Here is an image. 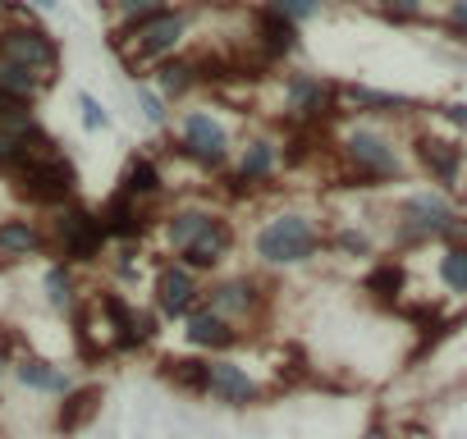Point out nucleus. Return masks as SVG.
Wrapping results in <instances>:
<instances>
[{
    "instance_id": "nucleus-37",
    "label": "nucleus",
    "mask_w": 467,
    "mask_h": 439,
    "mask_svg": "<svg viewBox=\"0 0 467 439\" xmlns=\"http://www.w3.org/2000/svg\"><path fill=\"white\" fill-rule=\"evenodd\" d=\"M440 115L449 119V124H458V128H467V106L458 101V106H440Z\"/></svg>"
},
{
    "instance_id": "nucleus-27",
    "label": "nucleus",
    "mask_w": 467,
    "mask_h": 439,
    "mask_svg": "<svg viewBox=\"0 0 467 439\" xmlns=\"http://www.w3.org/2000/svg\"><path fill=\"white\" fill-rule=\"evenodd\" d=\"M42 289H47V302H51L56 311H74V307H78V284H74V271H69L65 261H56V266L47 271Z\"/></svg>"
},
{
    "instance_id": "nucleus-10",
    "label": "nucleus",
    "mask_w": 467,
    "mask_h": 439,
    "mask_svg": "<svg viewBox=\"0 0 467 439\" xmlns=\"http://www.w3.org/2000/svg\"><path fill=\"white\" fill-rule=\"evenodd\" d=\"M202 307H211L215 316H224L229 325L239 321H257L262 307H266V289L253 280V275H234V280H215L206 293H202Z\"/></svg>"
},
{
    "instance_id": "nucleus-13",
    "label": "nucleus",
    "mask_w": 467,
    "mask_h": 439,
    "mask_svg": "<svg viewBox=\"0 0 467 439\" xmlns=\"http://www.w3.org/2000/svg\"><path fill=\"white\" fill-rule=\"evenodd\" d=\"M51 248L47 230L37 225V220L28 215H10L0 220V266H19V261H33Z\"/></svg>"
},
{
    "instance_id": "nucleus-19",
    "label": "nucleus",
    "mask_w": 467,
    "mask_h": 439,
    "mask_svg": "<svg viewBox=\"0 0 467 439\" xmlns=\"http://www.w3.org/2000/svg\"><path fill=\"white\" fill-rule=\"evenodd\" d=\"M211 220H215V210H206V206H174L165 215V243L174 252H183L192 239H202L211 230Z\"/></svg>"
},
{
    "instance_id": "nucleus-32",
    "label": "nucleus",
    "mask_w": 467,
    "mask_h": 439,
    "mask_svg": "<svg viewBox=\"0 0 467 439\" xmlns=\"http://www.w3.org/2000/svg\"><path fill=\"white\" fill-rule=\"evenodd\" d=\"M371 5L380 15H389V19H417L426 10V0H371Z\"/></svg>"
},
{
    "instance_id": "nucleus-38",
    "label": "nucleus",
    "mask_w": 467,
    "mask_h": 439,
    "mask_svg": "<svg viewBox=\"0 0 467 439\" xmlns=\"http://www.w3.org/2000/svg\"><path fill=\"white\" fill-rule=\"evenodd\" d=\"M19 10V0H0V15H15Z\"/></svg>"
},
{
    "instance_id": "nucleus-17",
    "label": "nucleus",
    "mask_w": 467,
    "mask_h": 439,
    "mask_svg": "<svg viewBox=\"0 0 467 439\" xmlns=\"http://www.w3.org/2000/svg\"><path fill=\"white\" fill-rule=\"evenodd\" d=\"M101 412V384H74L56 407V434H78Z\"/></svg>"
},
{
    "instance_id": "nucleus-6",
    "label": "nucleus",
    "mask_w": 467,
    "mask_h": 439,
    "mask_svg": "<svg viewBox=\"0 0 467 439\" xmlns=\"http://www.w3.org/2000/svg\"><path fill=\"white\" fill-rule=\"evenodd\" d=\"M339 151H344L348 169H353L358 179H367V183L399 179V169H403V160H399V147H394V142H389L380 128H371V124H358V128H348Z\"/></svg>"
},
{
    "instance_id": "nucleus-33",
    "label": "nucleus",
    "mask_w": 467,
    "mask_h": 439,
    "mask_svg": "<svg viewBox=\"0 0 467 439\" xmlns=\"http://www.w3.org/2000/svg\"><path fill=\"white\" fill-rule=\"evenodd\" d=\"M78 110H83V128H92V133L110 124V115L101 110V101H97V97H88V92L78 97Z\"/></svg>"
},
{
    "instance_id": "nucleus-23",
    "label": "nucleus",
    "mask_w": 467,
    "mask_h": 439,
    "mask_svg": "<svg viewBox=\"0 0 467 439\" xmlns=\"http://www.w3.org/2000/svg\"><path fill=\"white\" fill-rule=\"evenodd\" d=\"M101 230H106V239H119V243L138 239V234L147 230V220H142V206L115 192V197L106 201V210H101Z\"/></svg>"
},
{
    "instance_id": "nucleus-18",
    "label": "nucleus",
    "mask_w": 467,
    "mask_h": 439,
    "mask_svg": "<svg viewBox=\"0 0 467 439\" xmlns=\"http://www.w3.org/2000/svg\"><path fill=\"white\" fill-rule=\"evenodd\" d=\"M15 375H19V384L33 389V393H56V398H65V393L74 389V380H69L56 362L33 357V352H19V357H15Z\"/></svg>"
},
{
    "instance_id": "nucleus-15",
    "label": "nucleus",
    "mask_w": 467,
    "mask_h": 439,
    "mask_svg": "<svg viewBox=\"0 0 467 439\" xmlns=\"http://www.w3.org/2000/svg\"><path fill=\"white\" fill-rule=\"evenodd\" d=\"M229 252H234V225H229L224 215H215L211 230H206L202 239H192V243L179 252V266H188L192 275H197V271H215Z\"/></svg>"
},
{
    "instance_id": "nucleus-42",
    "label": "nucleus",
    "mask_w": 467,
    "mask_h": 439,
    "mask_svg": "<svg viewBox=\"0 0 467 439\" xmlns=\"http://www.w3.org/2000/svg\"><path fill=\"white\" fill-rule=\"evenodd\" d=\"M462 156H467V147H462Z\"/></svg>"
},
{
    "instance_id": "nucleus-12",
    "label": "nucleus",
    "mask_w": 467,
    "mask_h": 439,
    "mask_svg": "<svg viewBox=\"0 0 467 439\" xmlns=\"http://www.w3.org/2000/svg\"><path fill=\"white\" fill-rule=\"evenodd\" d=\"M202 284H197V275L188 271V266H179V261H170V266H161L156 271V311L165 316V321H188L197 307H202Z\"/></svg>"
},
{
    "instance_id": "nucleus-14",
    "label": "nucleus",
    "mask_w": 467,
    "mask_h": 439,
    "mask_svg": "<svg viewBox=\"0 0 467 439\" xmlns=\"http://www.w3.org/2000/svg\"><path fill=\"white\" fill-rule=\"evenodd\" d=\"M417 160H421V169L440 183V192H453L458 188V174H462V147L458 142H449V138H431V133H421L417 138Z\"/></svg>"
},
{
    "instance_id": "nucleus-1",
    "label": "nucleus",
    "mask_w": 467,
    "mask_h": 439,
    "mask_svg": "<svg viewBox=\"0 0 467 439\" xmlns=\"http://www.w3.org/2000/svg\"><path fill=\"white\" fill-rule=\"evenodd\" d=\"M188 37V15L183 10H165L156 19H142V24H129V28H115L110 46L119 51V60L142 74L147 65H161L179 51V42Z\"/></svg>"
},
{
    "instance_id": "nucleus-21",
    "label": "nucleus",
    "mask_w": 467,
    "mask_h": 439,
    "mask_svg": "<svg viewBox=\"0 0 467 439\" xmlns=\"http://www.w3.org/2000/svg\"><path fill=\"white\" fill-rule=\"evenodd\" d=\"M202 83V65L188 60V56H170L156 65V87H161V101H179L188 97L192 87Z\"/></svg>"
},
{
    "instance_id": "nucleus-22",
    "label": "nucleus",
    "mask_w": 467,
    "mask_h": 439,
    "mask_svg": "<svg viewBox=\"0 0 467 439\" xmlns=\"http://www.w3.org/2000/svg\"><path fill=\"white\" fill-rule=\"evenodd\" d=\"M280 169V147L271 138H248V147L239 151V183H266Z\"/></svg>"
},
{
    "instance_id": "nucleus-26",
    "label": "nucleus",
    "mask_w": 467,
    "mask_h": 439,
    "mask_svg": "<svg viewBox=\"0 0 467 439\" xmlns=\"http://www.w3.org/2000/svg\"><path fill=\"white\" fill-rule=\"evenodd\" d=\"M435 275L453 298H467V243H449L435 261Z\"/></svg>"
},
{
    "instance_id": "nucleus-5",
    "label": "nucleus",
    "mask_w": 467,
    "mask_h": 439,
    "mask_svg": "<svg viewBox=\"0 0 467 439\" xmlns=\"http://www.w3.org/2000/svg\"><path fill=\"white\" fill-rule=\"evenodd\" d=\"M0 56H5L10 65H19V69H28V74H37L47 87L60 74V42L33 19H10L5 28H0Z\"/></svg>"
},
{
    "instance_id": "nucleus-40",
    "label": "nucleus",
    "mask_w": 467,
    "mask_h": 439,
    "mask_svg": "<svg viewBox=\"0 0 467 439\" xmlns=\"http://www.w3.org/2000/svg\"><path fill=\"white\" fill-rule=\"evenodd\" d=\"M33 10H56V0H33Z\"/></svg>"
},
{
    "instance_id": "nucleus-30",
    "label": "nucleus",
    "mask_w": 467,
    "mask_h": 439,
    "mask_svg": "<svg viewBox=\"0 0 467 439\" xmlns=\"http://www.w3.org/2000/svg\"><path fill=\"white\" fill-rule=\"evenodd\" d=\"M266 10L289 19V24H307V19L321 15V0H266Z\"/></svg>"
},
{
    "instance_id": "nucleus-25",
    "label": "nucleus",
    "mask_w": 467,
    "mask_h": 439,
    "mask_svg": "<svg viewBox=\"0 0 467 439\" xmlns=\"http://www.w3.org/2000/svg\"><path fill=\"white\" fill-rule=\"evenodd\" d=\"M47 92V83L19 65H10L5 56H0V97H10V101H24V106H37Z\"/></svg>"
},
{
    "instance_id": "nucleus-28",
    "label": "nucleus",
    "mask_w": 467,
    "mask_h": 439,
    "mask_svg": "<svg viewBox=\"0 0 467 439\" xmlns=\"http://www.w3.org/2000/svg\"><path fill=\"white\" fill-rule=\"evenodd\" d=\"M206 362H197V357H170L165 362V380L174 384V389H183V393H206V371H202Z\"/></svg>"
},
{
    "instance_id": "nucleus-9",
    "label": "nucleus",
    "mask_w": 467,
    "mask_h": 439,
    "mask_svg": "<svg viewBox=\"0 0 467 439\" xmlns=\"http://www.w3.org/2000/svg\"><path fill=\"white\" fill-rule=\"evenodd\" d=\"M229 128L211 115V110H188L183 119H179V151L183 156H192L197 165H206V169H220L224 160H229Z\"/></svg>"
},
{
    "instance_id": "nucleus-7",
    "label": "nucleus",
    "mask_w": 467,
    "mask_h": 439,
    "mask_svg": "<svg viewBox=\"0 0 467 439\" xmlns=\"http://www.w3.org/2000/svg\"><path fill=\"white\" fill-rule=\"evenodd\" d=\"M51 248L60 252L65 266H83V261H97L101 248H106V230H101V215L83 210V206H65L56 215V234H47Z\"/></svg>"
},
{
    "instance_id": "nucleus-11",
    "label": "nucleus",
    "mask_w": 467,
    "mask_h": 439,
    "mask_svg": "<svg viewBox=\"0 0 467 439\" xmlns=\"http://www.w3.org/2000/svg\"><path fill=\"white\" fill-rule=\"evenodd\" d=\"M206 393L202 398H215V403H224V407H257L266 393H262V384L239 366V362H229V357H206Z\"/></svg>"
},
{
    "instance_id": "nucleus-29",
    "label": "nucleus",
    "mask_w": 467,
    "mask_h": 439,
    "mask_svg": "<svg viewBox=\"0 0 467 439\" xmlns=\"http://www.w3.org/2000/svg\"><path fill=\"white\" fill-rule=\"evenodd\" d=\"M115 10H119V28H129V24H142V19L165 15L170 0H115Z\"/></svg>"
},
{
    "instance_id": "nucleus-20",
    "label": "nucleus",
    "mask_w": 467,
    "mask_h": 439,
    "mask_svg": "<svg viewBox=\"0 0 467 439\" xmlns=\"http://www.w3.org/2000/svg\"><path fill=\"white\" fill-rule=\"evenodd\" d=\"M257 46L266 60H285L298 51V24L271 15V10H257Z\"/></svg>"
},
{
    "instance_id": "nucleus-3",
    "label": "nucleus",
    "mask_w": 467,
    "mask_h": 439,
    "mask_svg": "<svg viewBox=\"0 0 467 439\" xmlns=\"http://www.w3.org/2000/svg\"><path fill=\"white\" fill-rule=\"evenodd\" d=\"M394 230H399V239H458L462 230H467V220L453 210V201L444 197V192H431V188H421V192H408L399 206H394Z\"/></svg>"
},
{
    "instance_id": "nucleus-2",
    "label": "nucleus",
    "mask_w": 467,
    "mask_h": 439,
    "mask_svg": "<svg viewBox=\"0 0 467 439\" xmlns=\"http://www.w3.org/2000/svg\"><path fill=\"white\" fill-rule=\"evenodd\" d=\"M10 174H15L19 192H24L28 201H42V206H69V197H74V188H78L74 165L56 151L51 138H37L33 151H28V160H19Z\"/></svg>"
},
{
    "instance_id": "nucleus-35",
    "label": "nucleus",
    "mask_w": 467,
    "mask_h": 439,
    "mask_svg": "<svg viewBox=\"0 0 467 439\" xmlns=\"http://www.w3.org/2000/svg\"><path fill=\"white\" fill-rule=\"evenodd\" d=\"M339 248H344V252H358V257H367V248H371V243H367V234H353V230H344V234H339Z\"/></svg>"
},
{
    "instance_id": "nucleus-4",
    "label": "nucleus",
    "mask_w": 467,
    "mask_h": 439,
    "mask_svg": "<svg viewBox=\"0 0 467 439\" xmlns=\"http://www.w3.org/2000/svg\"><path fill=\"white\" fill-rule=\"evenodd\" d=\"M317 252H321V230L298 210H285V215L266 220L262 234H257V257L266 266H303Z\"/></svg>"
},
{
    "instance_id": "nucleus-24",
    "label": "nucleus",
    "mask_w": 467,
    "mask_h": 439,
    "mask_svg": "<svg viewBox=\"0 0 467 439\" xmlns=\"http://www.w3.org/2000/svg\"><path fill=\"white\" fill-rule=\"evenodd\" d=\"M115 192H119V197H129V201H138V206H142V201H151V197L161 192V169H156V160H151V156H133Z\"/></svg>"
},
{
    "instance_id": "nucleus-8",
    "label": "nucleus",
    "mask_w": 467,
    "mask_h": 439,
    "mask_svg": "<svg viewBox=\"0 0 467 439\" xmlns=\"http://www.w3.org/2000/svg\"><path fill=\"white\" fill-rule=\"evenodd\" d=\"M339 97H344V87H335V83H326L317 74H289L285 78V110H289L294 124L312 128V124L339 115Z\"/></svg>"
},
{
    "instance_id": "nucleus-36",
    "label": "nucleus",
    "mask_w": 467,
    "mask_h": 439,
    "mask_svg": "<svg viewBox=\"0 0 467 439\" xmlns=\"http://www.w3.org/2000/svg\"><path fill=\"white\" fill-rule=\"evenodd\" d=\"M449 28L467 33V0H453V5H449Z\"/></svg>"
},
{
    "instance_id": "nucleus-16",
    "label": "nucleus",
    "mask_w": 467,
    "mask_h": 439,
    "mask_svg": "<svg viewBox=\"0 0 467 439\" xmlns=\"http://www.w3.org/2000/svg\"><path fill=\"white\" fill-rule=\"evenodd\" d=\"M183 339L192 343V348H202V352H224V348H234L244 334H239V325H229L224 316H215L211 307H197L188 321H183Z\"/></svg>"
},
{
    "instance_id": "nucleus-34",
    "label": "nucleus",
    "mask_w": 467,
    "mask_h": 439,
    "mask_svg": "<svg viewBox=\"0 0 467 439\" xmlns=\"http://www.w3.org/2000/svg\"><path fill=\"white\" fill-rule=\"evenodd\" d=\"M138 106H142V115H147L151 124H165V101H161L151 87H138Z\"/></svg>"
},
{
    "instance_id": "nucleus-39",
    "label": "nucleus",
    "mask_w": 467,
    "mask_h": 439,
    "mask_svg": "<svg viewBox=\"0 0 467 439\" xmlns=\"http://www.w3.org/2000/svg\"><path fill=\"white\" fill-rule=\"evenodd\" d=\"M5 362H10V343H0V371H5Z\"/></svg>"
},
{
    "instance_id": "nucleus-41",
    "label": "nucleus",
    "mask_w": 467,
    "mask_h": 439,
    "mask_svg": "<svg viewBox=\"0 0 467 439\" xmlns=\"http://www.w3.org/2000/svg\"><path fill=\"white\" fill-rule=\"evenodd\" d=\"M362 439H385V430H380V425H371V430H367Z\"/></svg>"
},
{
    "instance_id": "nucleus-31",
    "label": "nucleus",
    "mask_w": 467,
    "mask_h": 439,
    "mask_svg": "<svg viewBox=\"0 0 467 439\" xmlns=\"http://www.w3.org/2000/svg\"><path fill=\"white\" fill-rule=\"evenodd\" d=\"M47 138V133H33V138H15V133H0V169H15L19 160H28L33 142Z\"/></svg>"
}]
</instances>
